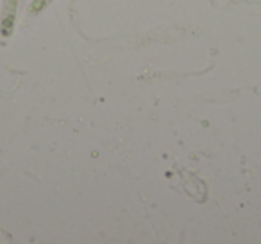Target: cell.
I'll use <instances>...</instances> for the list:
<instances>
[{
	"label": "cell",
	"mask_w": 261,
	"mask_h": 244,
	"mask_svg": "<svg viewBox=\"0 0 261 244\" xmlns=\"http://www.w3.org/2000/svg\"><path fill=\"white\" fill-rule=\"evenodd\" d=\"M47 2H48V0H34V2H33V7H31V11H33V13H38V11L42 9V7H43L45 4H47Z\"/></svg>",
	"instance_id": "cell-1"
}]
</instances>
